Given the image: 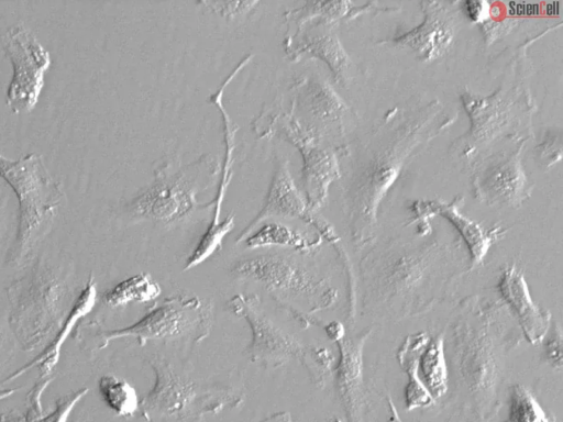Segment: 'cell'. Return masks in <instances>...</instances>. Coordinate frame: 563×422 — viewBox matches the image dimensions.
Returning a JSON list of instances; mask_svg holds the SVG:
<instances>
[{
  "label": "cell",
  "instance_id": "1",
  "mask_svg": "<svg viewBox=\"0 0 563 422\" xmlns=\"http://www.w3.org/2000/svg\"><path fill=\"white\" fill-rule=\"evenodd\" d=\"M464 271L455 252L439 241L390 238L360 263L362 308L386 321L421 315L454 291Z\"/></svg>",
  "mask_w": 563,
  "mask_h": 422
},
{
  "label": "cell",
  "instance_id": "2",
  "mask_svg": "<svg viewBox=\"0 0 563 422\" xmlns=\"http://www.w3.org/2000/svg\"><path fill=\"white\" fill-rule=\"evenodd\" d=\"M442 106L432 101L417 109L400 111L385 119L362 140L345 188V213L350 235L356 248L375 238L382 200L404 166L445 126H439Z\"/></svg>",
  "mask_w": 563,
  "mask_h": 422
},
{
  "label": "cell",
  "instance_id": "3",
  "mask_svg": "<svg viewBox=\"0 0 563 422\" xmlns=\"http://www.w3.org/2000/svg\"><path fill=\"white\" fill-rule=\"evenodd\" d=\"M504 303L481 296L464 298L453 314L449 381L468 407L474 422L494 415L509 353L519 331Z\"/></svg>",
  "mask_w": 563,
  "mask_h": 422
},
{
  "label": "cell",
  "instance_id": "4",
  "mask_svg": "<svg viewBox=\"0 0 563 422\" xmlns=\"http://www.w3.org/2000/svg\"><path fill=\"white\" fill-rule=\"evenodd\" d=\"M0 177L11 187L19 204L16 234L8 260L22 266L33 258L49 232L63 191L37 153L18 159L0 154Z\"/></svg>",
  "mask_w": 563,
  "mask_h": 422
},
{
  "label": "cell",
  "instance_id": "5",
  "mask_svg": "<svg viewBox=\"0 0 563 422\" xmlns=\"http://www.w3.org/2000/svg\"><path fill=\"white\" fill-rule=\"evenodd\" d=\"M8 322L24 351L45 346L62 325L69 308V288L55 269L36 262L7 288Z\"/></svg>",
  "mask_w": 563,
  "mask_h": 422
},
{
  "label": "cell",
  "instance_id": "6",
  "mask_svg": "<svg viewBox=\"0 0 563 422\" xmlns=\"http://www.w3.org/2000/svg\"><path fill=\"white\" fill-rule=\"evenodd\" d=\"M154 384L140 399L142 417L148 422L200 420L242 402L241 390L225 386L200 385L180 376L163 357L147 359Z\"/></svg>",
  "mask_w": 563,
  "mask_h": 422
},
{
  "label": "cell",
  "instance_id": "7",
  "mask_svg": "<svg viewBox=\"0 0 563 422\" xmlns=\"http://www.w3.org/2000/svg\"><path fill=\"white\" fill-rule=\"evenodd\" d=\"M228 306L250 326L247 354L253 363L275 368L297 359L307 368L314 384L323 386L332 364V355L327 348L305 345L285 332L263 312L253 295H235Z\"/></svg>",
  "mask_w": 563,
  "mask_h": 422
},
{
  "label": "cell",
  "instance_id": "8",
  "mask_svg": "<svg viewBox=\"0 0 563 422\" xmlns=\"http://www.w3.org/2000/svg\"><path fill=\"white\" fill-rule=\"evenodd\" d=\"M213 173L212 160L207 158L197 159L174 173L163 167L154 182L130 201L128 209L139 219L163 224L179 222L197 208V195L206 189Z\"/></svg>",
  "mask_w": 563,
  "mask_h": 422
},
{
  "label": "cell",
  "instance_id": "9",
  "mask_svg": "<svg viewBox=\"0 0 563 422\" xmlns=\"http://www.w3.org/2000/svg\"><path fill=\"white\" fill-rule=\"evenodd\" d=\"M211 322V306L197 297L173 296L128 326L98 332V348L102 349L111 341L122 337H134L140 345L148 340L180 337L199 342L208 335Z\"/></svg>",
  "mask_w": 563,
  "mask_h": 422
},
{
  "label": "cell",
  "instance_id": "10",
  "mask_svg": "<svg viewBox=\"0 0 563 422\" xmlns=\"http://www.w3.org/2000/svg\"><path fill=\"white\" fill-rule=\"evenodd\" d=\"M0 42L12 65L7 104L14 113L30 112L42 92L51 55L34 34L20 24L7 29Z\"/></svg>",
  "mask_w": 563,
  "mask_h": 422
},
{
  "label": "cell",
  "instance_id": "11",
  "mask_svg": "<svg viewBox=\"0 0 563 422\" xmlns=\"http://www.w3.org/2000/svg\"><path fill=\"white\" fill-rule=\"evenodd\" d=\"M252 57L253 55H246L221 82L218 90L210 97V102L220 111L223 121L224 160L218 182V190L213 201L211 221L195 245L192 252L189 254L185 263V270L200 265L211 255L217 253L222 247L224 237L234 226V214L232 213L228 214L224 220L220 221L225 192L232 179L234 163L233 153L235 149V136L239 130V126L232 121L223 104V93L227 86L239 74V71L251 62Z\"/></svg>",
  "mask_w": 563,
  "mask_h": 422
},
{
  "label": "cell",
  "instance_id": "12",
  "mask_svg": "<svg viewBox=\"0 0 563 422\" xmlns=\"http://www.w3.org/2000/svg\"><path fill=\"white\" fill-rule=\"evenodd\" d=\"M231 271L283 297L323 299L331 291L328 284L308 268L278 254H262L241 259L232 266Z\"/></svg>",
  "mask_w": 563,
  "mask_h": 422
},
{
  "label": "cell",
  "instance_id": "13",
  "mask_svg": "<svg viewBox=\"0 0 563 422\" xmlns=\"http://www.w3.org/2000/svg\"><path fill=\"white\" fill-rule=\"evenodd\" d=\"M525 140L512 152L486 157L476 167L472 187L476 200L493 208H519L529 197L532 185L521 165Z\"/></svg>",
  "mask_w": 563,
  "mask_h": 422
},
{
  "label": "cell",
  "instance_id": "14",
  "mask_svg": "<svg viewBox=\"0 0 563 422\" xmlns=\"http://www.w3.org/2000/svg\"><path fill=\"white\" fill-rule=\"evenodd\" d=\"M282 125V133L301 154L306 202L309 211H316L323 204L330 184L340 178L336 156L322 148L319 136L301 125L292 113L284 116Z\"/></svg>",
  "mask_w": 563,
  "mask_h": 422
},
{
  "label": "cell",
  "instance_id": "15",
  "mask_svg": "<svg viewBox=\"0 0 563 422\" xmlns=\"http://www.w3.org/2000/svg\"><path fill=\"white\" fill-rule=\"evenodd\" d=\"M523 96V93L517 91L510 99V90L506 89H499L496 93L484 98L463 95L464 107L471 116L472 123L468 133L454 143L463 144L462 149H460L461 156L476 157L485 145L500 133H504L516 118V104L523 103V99H527Z\"/></svg>",
  "mask_w": 563,
  "mask_h": 422
},
{
  "label": "cell",
  "instance_id": "16",
  "mask_svg": "<svg viewBox=\"0 0 563 422\" xmlns=\"http://www.w3.org/2000/svg\"><path fill=\"white\" fill-rule=\"evenodd\" d=\"M463 201V197L460 196L451 202L441 200L416 201L410 207V212L413 215L411 222H418L419 234L426 235L430 232L429 220L433 215H440L449 221L467 246L470 255L468 270H473L483 265L489 248L505 235L507 229L499 225L486 229L470 219L460 209Z\"/></svg>",
  "mask_w": 563,
  "mask_h": 422
},
{
  "label": "cell",
  "instance_id": "17",
  "mask_svg": "<svg viewBox=\"0 0 563 422\" xmlns=\"http://www.w3.org/2000/svg\"><path fill=\"white\" fill-rule=\"evenodd\" d=\"M421 4V24L395 37L394 43L409 47L420 59L429 62L449 51L457 31L460 14L450 3L423 1Z\"/></svg>",
  "mask_w": 563,
  "mask_h": 422
},
{
  "label": "cell",
  "instance_id": "18",
  "mask_svg": "<svg viewBox=\"0 0 563 422\" xmlns=\"http://www.w3.org/2000/svg\"><path fill=\"white\" fill-rule=\"evenodd\" d=\"M497 289L525 338L532 345L542 343L551 326L552 316L548 310L541 309L534 302L525 274L517 264L506 265L501 269Z\"/></svg>",
  "mask_w": 563,
  "mask_h": 422
},
{
  "label": "cell",
  "instance_id": "19",
  "mask_svg": "<svg viewBox=\"0 0 563 422\" xmlns=\"http://www.w3.org/2000/svg\"><path fill=\"white\" fill-rule=\"evenodd\" d=\"M372 329L366 327L353 336L336 341L340 360L336 371V388L347 422H364L367 399L363 381V348Z\"/></svg>",
  "mask_w": 563,
  "mask_h": 422
},
{
  "label": "cell",
  "instance_id": "20",
  "mask_svg": "<svg viewBox=\"0 0 563 422\" xmlns=\"http://www.w3.org/2000/svg\"><path fill=\"white\" fill-rule=\"evenodd\" d=\"M330 26L316 22L296 30L292 35H287L285 52L294 62L305 55L321 59L329 66L335 81L343 84L349 78L351 59Z\"/></svg>",
  "mask_w": 563,
  "mask_h": 422
},
{
  "label": "cell",
  "instance_id": "21",
  "mask_svg": "<svg viewBox=\"0 0 563 422\" xmlns=\"http://www.w3.org/2000/svg\"><path fill=\"white\" fill-rule=\"evenodd\" d=\"M272 216L299 218L306 222H310L316 227L322 229V225L309 213L307 202L289 171V160L284 157L278 158L276 163L272 181L261 210L244 230L241 231L236 242L243 241L258 223Z\"/></svg>",
  "mask_w": 563,
  "mask_h": 422
},
{
  "label": "cell",
  "instance_id": "22",
  "mask_svg": "<svg viewBox=\"0 0 563 422\" xmlns=\"http://www.w3.org/2000/svg\"><path fill=\"white\" fill-rule=\"evenodd\" d=\"M97 300V285L93 276H90L71 303L62 325L53 338L44 346L33 359L11 374L3 382H9L36 367L43 377H47L59 360L60 349L68 338L71 330L80 319L86 316L95 307Z\"/></svg>",
  "mask_w": 563,
  "mask_h": 422
},
{
  "label": "cell",
  "instance_id": "23",
  "mask_svg": "<svg viewBox=\"0 0 563 422\" xmlns=\"http://www.w3.org/2000/svg\"><path fill=\"white\" fill-rule=\"evenodd\" d=\"M300 88L297 97L298 104L314 123L323 127L342 125L346 107L325 81L310 77Z\"/></svg>",
  "mask_w": 563,
  "mask_h": 422
},
{
  "label": "cell",
  "instance_id": "24",
  "mask_svg": "<svg viewBox=\"0 0 563 422\" xmlns=\"http://www.w3.org/2000/svg\"><path fill=\"white\" fill-rule=\"evenodd\" d=\"M430 340L427 332L408 334L397 351V359L407 376L405 404L407 410L427 408L435 401L424 388L418 371L420 355Z\"/></svg>",
  "mask_w": 563,
  "mask_h": 422
},
{
  "label": "cell",
  "instance_id": "25",
  "mask_svg": "<svg viewBox=\"0 0 563 422\" xmlns=\"http://www.w3.org/2000/svg\"><path fill=\"white\" fill-rule=\"evenodd\" d=\"M420 379L434 401L449 391V366L445 357V333L430 336L418 364Z\"/></svg>",
  "mask_w": 563,
  "mask_h": 422
},
{
  "label": "cell",
  "instance_id": "26",
  "mask_svg": "<svg viewBox=\"0 0 563 422\" xmlns=\"http://www.w3.org/2000/svg\"><path fill=\"white\" fill-rule=\"evenodd\" d=\"M246 247H288L301 253H309L316 243L310 241L303 233L280 222H266L258 229L253 230L244 240Z\"/></svg>",
  "mask_w": 563,
  "mask_h": 422
},
{
  "label": "cell",
  "instance_id": "27",
  "mask_svg": "<svg viewBox=\"0 0 563 422\" xmlns=\"http://www.w3.org/2000/svg\"><path fill=\"white\" fill-rule=\"evenodd\" d=\"M162 288L148 273L130 276L102 295V301L111 308L124 307L131 302H148L159 297Z\"/></svg>",
  "mask_w": 563,
  "mask_h": 422
},
{
  "label": "cell",
  "instance_id": "28",
  "mask_svg": "<svg viewBox=\"0 0 563 422\" xmlns=\"http://www.w3.org/2000/svg\"><path fill=\"white\" fill-rule=\"evenodd\" d=\"M353 3L346 1H307L301 7L285 12L288 29L296 30L317 20V23L332 25L335 21L352 11Z\"/></svg>",
  "mask_w": 563,
  "mask_h": 422
},
{
  "label": "cell",
  "instance_id": "29",
  "mask_svg": "<svg viewBox=\"0 0 563 422\" xmlns=\"http://www.w3.org/2000/svg\"><path fill=\"white\" fill-rule=\"evenodd\" d=\"M504 422H559L548 413L532 392L520 384L508 387L507 413Z\"/></svg>",
  "mask_w": 563,
  "mask_h": 422
},
{
  "label": "cell",
  "instance_id": "30",
  "mask_svg": "<svg viewBox=\"0 0 563 422\" xmlns=\"http://www.w3.org/2000/svg\"><path fill=\"white\" fill-rule=\"evenodd\" d=\"M98 390L103 402L119 417H132L140 409L135 388L123 378L103 375L98 380Z\"/></svg>",
  "mask_w": 563,
  "mask_h": 422
},
{
  "label": "cell",
  "instance_id": "31",
  "mask_svg": "<svg viewBox=\"0 0 563 422\" xmlns=\"http://www.w3.org/2000/svg\"><path fill=\"white\" fill-rule=\"evenodd\" d=\"M52 380L51 377L48 379L44 378L32 387L27 395L29 407L25 414H14L12 412L2 414L0 422H37L43 417L41 396Z\"/></svg>",
  "mask_w": 563,
  "mask_h": 422
},
{
  "label": "cell",
  "instance_id": "32",
  "mask_svg": "<svg viewBox=\"0 0 563 422\" xmlns=\"http://www.w3.org/2000/svg\"><path fill=\"white\" fill-rule=\"evenodd\" d=\"M89 391V388L82 387L75 391H71L63 397H59L55 401L54 409L43 415L37 422H67V419L75 408L78 401H80L86 393Z\"/></svg>",
  "mask_w": 563,
  "mask_h": 422
},
{
  "label": "cell",
  "instance_id": "33",
  "mask_svg": "<svg viewBox=\"0 0 563 422\" xmlns=\"http://www.w3.org/2000/svg\"><path fill=\"white\" fill-rule=\"evenodd\" d=\"M547 340L543 344L544 358L552 368L556 370L562 369V329L559 323H551V326L545 335Z\"/></svg>",
  "mask_w": 563,
  "mask_h": 422
},
{
  "label": "cell",
  "instance_id": "34",
  "mask_svg": "<svg viewBox=\"0 0 563 422\" xmlns=\"http://www.w3.org/2000/svg\"><path fill=\"white\" fill-rule=\"evenodd\" d=\"M216 14L232 19L251 11L257 1H202L200 2Z\"/></svg>",
  "mask_w": 563,
  "mask_h": 422
},
{
  "label": "cell",
  "instance_id": "35",
  "mask_svg": "<svg viewBox=\"0 0 563 422\" xmlns=\"http://www.w3.org/2000/svg\"><path fill=\"white\" fill-rule=\"evenodd\" d=\"M539 158L543 166L550 167L561 159L562 144L560 133H549L538 146Z\"/></svg>",
  "mask_w": 563,
  "mask_h": 422
},
{
  "label": "cell",
  "instance_id": "36",
  "mask_svg": "<svg viewBox=\"0 0 563 422\" xmlns=\"http://www.w3.org/2000/svg\"><path fill=\"white\" fill-rule=\"evenodd\" d=\"M460 10L466 18L474 22L484 21L488 15L490 8L487 2L483 1H464L461 3Z\"/></svg>",
  "mask_w": 563,
  "mask_h": 422
},
{
  "label": "cell",
  "instance_id": "37",
  "mask_svg": "<svg viewBox=\"0 0 563 422\" xmlns=\"http://www.w3.org/2000/svg\"><path fill=\"white\" fill-rule=\"evenodd\" d=\"M261 422H294L289 412H275Z\"/></svg>",
  "mask_w": 563,
  "mask_h": 422
},
{
  "label": "cell",
  "instance_id": "38",
  "mask_svg": "<svg viewBox=\"0 0 563 422\" xmlns=\"http://www.w3.org/2000/svg\"><path fill=\"white\" fill-rule=\"evenodd\" d=\"M18 390H20V388H18V387H15V388H1L0 389V400L5 399L8 397H11Z\"/></svg>",
  "mask_w": 563,
  "mask_h": 422
},
{
  "label": "cell",
  "instance_id": "39",
  "mask_svg": "<svg viewBox=\"0 0 563 422\" xmlns=\"http://www.w3.org/2000/svg\"><path fill=\"white\" fill-rule=\"evenodd\" d=\"M2 347H3V333H2V330L0 326V351L2 349Z\"/></svg>",
  "mask_w": 563,
  "mask_h": 422
},
{
  "label": "cell",
  "instance_id": "40",
  "mask_svg": "<svg viewBox=\"0 0 563 422\" xmlns=\"http://www.w3.org/2000/svg\"><path fill=\"white\" fill-rule=\"evenodd\" d=\"M327 422H343L340 418H333L328 420Z\"/></svg>",
  "mask_w": 563,
  "mask_h": 422
},
{
  "label": "cell",
  "instance_id": "41",
  "mask_svg": "<svg viewBox=\"0 0 563 422\" xmlns=\"http://www.w3.org/2000/svg\"><path fill=\"white\" fill-rule=\"evenodd\" d=\"M0 238H1V221H0Z\"/></svg>",
  "mask_w": 563,
  "mask_h": 422
}]
</instances>
